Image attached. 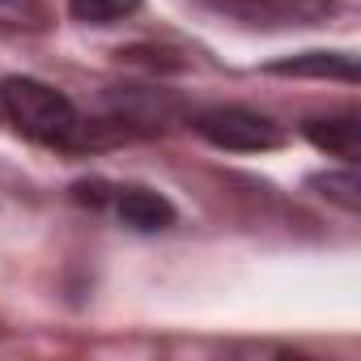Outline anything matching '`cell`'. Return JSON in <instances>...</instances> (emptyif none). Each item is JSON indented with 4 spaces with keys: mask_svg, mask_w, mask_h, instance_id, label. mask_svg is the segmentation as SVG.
Listing matches in <instances>:
<instances>
[{
    "mask_svg": "<svg viewBox=\"0 0 361 361\" xmlns=\"http://www.w3.org/2000/svg\"><path fill=\"white\" fill-rule=\"evenodd\" d=\"M0 106H5V115L13 119V128L39 145H56V149H81L90 136H85V119L77 115V106L35 81V77H9L5 85H0Z\"/></svg>",
    "mask_w": 361,
    "mask_h": 361,
    "instance_id": "1",
    "label": "cell"
},
{
    "mask_svg": "<svg viewBox=\"0 0 361 361\" xmlns=\"http://www.w3.org/2000/svg\"><path fill=\"white\" fill-rule=\"evenodd\" d=\"M209 145L217 149H230V153H268V149H281L285 145V132L247 111V106H213V111H200L196 123H192Z\"/></svg>",
    "mask_w": 361,
    "mask_h": 361,
    "instance_id": "2",
    "label": "cell"
},
{
    "mask_svg": "<svg viewBox=\"0 0 361 361\" xmlns=\"http://www.w3.org/2000/svg\"><path fill=\"white\" fill-rule=\"evenodd\" d=\"M336 5L331 0H247L243 13L268 26H310L319 18H327Z\"/></svg>",
    "mask_w": 361,
    "mask_h": 361,
    "instance_id": "3",
    "label": "cell"
},
{
    "mask_svg": "<svg viewBox=\"0 0 361 361\" xmlns=\"http://www.w3.org/2000/svg\"><path fill=\"white\" fill-rule=\"evenodd\" d=\"M119 217H123V226H132V230H166V226H174V204L166 200V196H157V192H149V188H128L123 196H119Z\"/></svg>",
    "mask_w": 361,
    "mask_h": 361,
    "instance_id": "4",
    "label": "cell"
},
{
    "mask_svg": "<svg viewBox=\"0 0 361 361\" xmlns=\"http://www.w3.org/2000/svg\"><path fill=\"white\" fill-rule=\"evenodd\" d=\"M306 140L323 153H336V157H348L357 161L361 157V123L357 115H340V119H310L306 128Z\"/></svg>",
    "mask_w": 361,
    "mask_h": 361,
    "instance_id": "5",
    "label": "cell"
},
{
    "mask_svg": "<svg viewBox=\"0 0 361 361\" xmlns=\"http://www.w3.org/2000/svg\"><path fill=\"white\" fill-rule=\"evenodd\" d=\"M272 73H281V77H340V81H357L353 56H340V51H310V56H298V60H281V64H272Z\"/></svg>",
    "mask_w": 361,
    "mask_h": 361,
    "instance_id": "6",
    "label": "cell"
},
{
    "mask_svg": "<svg viewBox=\"0 0 361 361\" xmlns=\"http://www.w3.org/2000/svg\"><path fill=\"white\" fill-rule=\"evenodd\" d=\"M310 188H323V196H327L331 204H340L344 213H357V209H361V178H357L353 166H348V170L314 174V178H310Z\"/></svg>",
    "mask_w": 361,
    "mask_h": 361,
    "instance_id": "7",
    "label": "cell"
},
{
    "mask_svg": "<svg viewBox=\"0 0 361 361\" xmlns=\"http://www.w3.org/2000/svg\"><path fill=\"white\" fill-rule=\"evenodd\" d=\"M136 9H140V0H68V13L90 26H111Z\"/></svg>",
    "mask_w": 361,
    "mask_h": 361,
    "instance_id": "8",
    "label": "cell"
},
{
    "mask_svg": "<svg viewBox=\"0 0 361 361\" xmlns=\"http://www.w3.org/2000/svg\"><path fill=\"white\" fill-rule=\"evenodd\" d=\"M0 26L9 30H43L47 5L43 0H0Z\"/></svg>",
    "mask_w": 361,
    "mask_h": 361,
    "instance_id": "9",
    "label": "cell"
}]
</instances>
